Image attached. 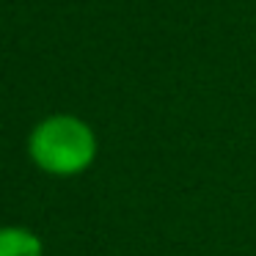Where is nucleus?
<instances>
[{
  "label": "nucleus",
  "mask_w": 256,
  "mask_h": 256,
  "mask_svg": "<svg viewBox=\"0 0 256 256\" xmlns=\"http://www.w3.org/2000/svg\"><path fill=\"white\" fill-rule=\"evenodd\" d=\"M28 154L44 174L74 176L96 160V135L83 118L56 113L34 127Z\"/></svg>",
  "instance_id": "nucleus-1"
},
{
  "label": "nucleus",
  "mask_w": 256,
  "mask_h": 256,
  "mask_svg": "<svg viewBox=\"0 0 256 256\" xmlns=\"http://www.w3.org/2000/svg\"><path fill=\"white\" fill-rule=\"evenodd\" d=\"M42 240L22 226L0 228V256H42Z\"/></svg>",
  "instance_id": "nucleus-2"
}]
</instances>
